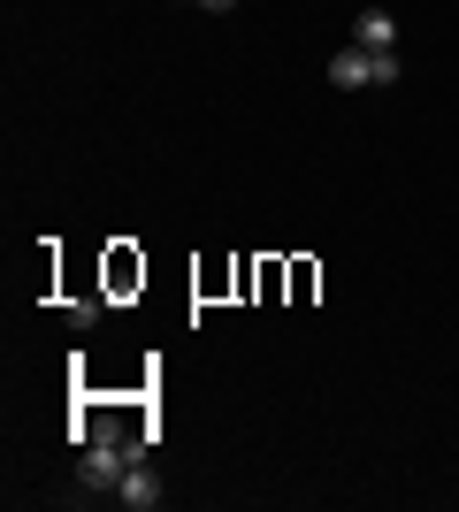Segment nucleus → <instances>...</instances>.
Masks as SVG:
<instances>
[{"mask_svg": "<svg viewBox=\"0 0 459 512\" xmlns=\"http://www.w3.org/2000/svg\"><path fill=\"white\" fill-rule=\"evenodd\" d=\"M322 77H329L337 92H368V85H375V54H368V46H337V54L322 62Z\"/></svg>", "mask_w": 459, "mask_h": 512, "instance_id": "obj_1", "label": "nucleus"}, {"mask_svg": "<svg viewBox=\"0 0 459 512\" xmlns=\"http://www.w3.org/2000/svg\"><path fill=\"white\" fill-rule=\"evenodd\" d=\"M161 497H169V490H161V474H153V459H138V467L123 474V482H115V505H123V512H153Z\"/></svg>", "mask_w": 459, "mask_h": 512, "instance_id": "obj_2", "label": "nucleus"}, {"mask_svg": "<svg viewBox=\"0 0 459 512\" xmlns=\"http://www.w3.org/2000/svg\"><path fill=\"white\" fill-rule=\"evenodd\" d=\"M352 46H368V54H398V23L383 8H360L352 16Z\"/></svg>", "mask_w": 459, "mask_h": 512, "instance_id": "obj_3", "label": "nucleus"}, {"mask_svg": "<svg viewBox=\"0 0 459 512\" xmlns=\"http://www.w3.org/2000/svg\"><path fill=\"white\" fill-rule=\"evenodd\" d=\"M199 8H207V16H230V8H238V0H199Z\"/></svg>", "mask_w": 459, "mask_h": 512, "instance_id": "obj_4", "label": "nucleus"}]
</instances>
